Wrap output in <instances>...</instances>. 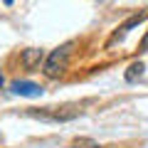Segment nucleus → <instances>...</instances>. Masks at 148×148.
Returning a JSON list of instances; mask_svg holds the SVG:
<instances>
[{"label": "nucleus", "mask_w": 148, "mask_h": 148, "mask_svg": "<svg viewBox=\"0 0 148 148\" xmlns=\"http://www.w3.org/2000/svg\"><path fill=\"white\" fill-rule=\"evenodd\" d=\"M67 62H69V45H64V47L54 49L52 54H47V57H45V62H42L45 77H49V79L62 77L64 69H67Z\"/></svg>", "instance_id": "1"}, {"label": "nucleus", "mask_w": 148, "mask_h": 148, "mask_svg": "<svg viewBox=\"0 0 148 148\" xmlns=\"http://www.w3.org/2000/svg\"><path fill=\"white\" fill-rule=\"evenodd\" d=\"M141 49H148V32L143 35V40H141Z\"/></svg>", "instance_id": "7"}, {"label": "nucleus", "mask_w": 148, "mask_h": 148, "mask_svg": "<svg viewBox=\"0 0 148 148\" xmlns=\"http://www.w3.org/2000/svg\"><path fill=\"white\" fill-rule=\"evenodd\" d=\"M3 3H5V5H12V3H15V0H3Z\"/></svg>", "instance_id": "8"}, {"label": "nucleus", "mask_w": 148, "mask_h": 148, "mask_svg": "<svg viewBox=\"0 0 148 148\" xmlns=\"http://www.w3.org/2000/svg\"><path fill=\"white\" fill-rule=\"evenodd\" d=\"M10 91L17 96H27V99H37V96H42V86L35 84V82H27V79H17L10 84Z\"/></svg>", "instance_id": "3"}, {"label": "nucleus", "mask_w": 148, "mask_h": 148, "mask_svg": "<svg viewBox=\"0 0 148 148\" xmlns=\"http://www.w3.org/2000/svg\"><path fill=\"white\" fill-rule=\"evenodd\" d=\"M72 148H99V146H96L91 138H77V141L72 143Z\"/></svg>", "instance_id": "6"}, {"label": "nucleus", "mask_w": 148, "mask_h": 148, "mask_svg": "<svg viewBox=\"0 0 148 148\" xmlns=\"http://www.w3.org/2000/svg\"><path fill=\"white\" fill-rule=\"evenodd\" d=\"M143 20H146V12H138V15H133L131 20H126V22H123V25L119 27L116 32H114V37H111V42H119V40H123V37H126V35H128V32H131V30H133L136 25H141Z\"/></svg>", "instance_id": "4"}, {"label": "nucleus", "mask_w": 148, "mask_h": 148, "mask_svg": "<svg viewBox=\"0 0 148 148\" xmlns=\"http://www.w3.org/2000/svg\"><path fill=\"white\" fill-rule=\"evenodd\" d=\"M45 49H40V47H30V49H22V54H20V64L27 69V72H37V69L42 67V62H45Z\"/></svg>", "instance_id": "2"}, {"label": "nucleus", "mask_w": 148, "mask_h": 148, "mask_svg": "<svg viewBox=\"0 0 148 148\" xmlns=\"http://www.w3.org/2000/svg\"><path fill=\"white\" fill-rule=\"evenodd\" d=\"M0 86H3V74H0Z\"/></svg>", "instance_id": "9"}, {"label": "nucleus", "mask_w": 148, "mask_h": 148, "mask_svg": "<svg viewBox=\"0 0 148 148\" xmlns=\"http://www.w3.org/2000/svg\"><path fill=\"white\" fill-rule=\"evenodd\" d=\"M143 62H133L131 67H128V72H126V82H136V79H141L143 77Z\"/></svg>", "instance_id": "5"}]
</instances>
